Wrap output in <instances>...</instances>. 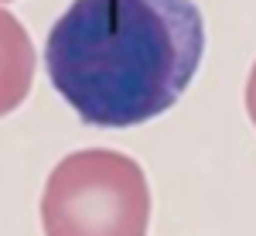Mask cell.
I'll return each instance as SVG.
<instances>
[{
  "label": "cell",
  "mask_w": 256,
  "mask_h": 236,
  "mask_svg": "<svg viewBox=\"0 0 256 236\" xmlns=\"http://www.w3.org/2000/svg\"><path fill=\"white\" fill-rule=\"evenodd\" d=\"M202 55L205 21L195 0H72L44 41L52 86L99 130L168 113Z\"/></svg>",
  "instance_id": "obj_1"
},
{
  "label": "cell",
  "mask_w": 256,
  "mask_h": 236,
  "mask_svg": "<svg viewBox=\"0 0 256 236\" xmlns=\"http://www.w3.org/2000/svg\"><path fill=\"white\" fill-rule=\"evenodd\" d=\"M246 113H250V120L256 127V62L250 69V79H246Z\"/></svg>",
  "instance_id": "obj_4"
},
{
  "label": "cell",
  "mask_w": 256,
  "mask_h": 236,
  "mask_svg": "<svg viewBox=\"0 0 256 236\" xmlns=\"http://www.w3.org/2000/svg\"><path fill=\"white\" fill-rule=\"evenodd\" d=\"M44 236H147L150 188L134 157L86 147L62 157L41 192Z\"/></svg>",
  "instance_id": "obj_2"
},
{
  "label": "cell",
  "mask_w": 256,
  "mask_h": 236,
  "mask_svg": "<svg viewBox=\"0 0 256 236\" xmlns=\"http://www.w3.org/2000/svg\"><path fill=\"white\" fill-rule=\"evenodd\" d=\"M34 86V45L24 24L0 7V117L14 113Z\"/></svg>",
  "instance_id": "obj_3"
}]
</instances>
